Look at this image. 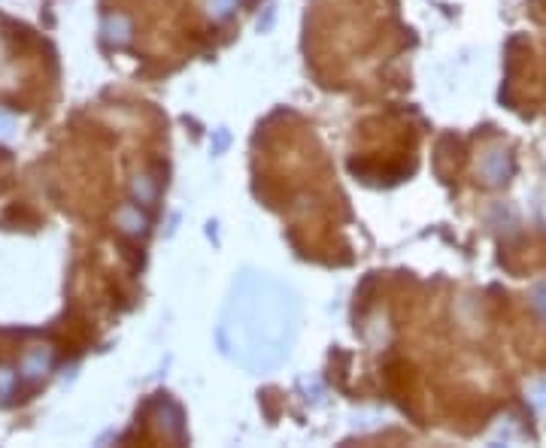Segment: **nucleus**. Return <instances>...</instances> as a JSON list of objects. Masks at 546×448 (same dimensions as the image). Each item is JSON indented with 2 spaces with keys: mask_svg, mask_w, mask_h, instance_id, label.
<instances>
[{
  "mask_svg": "<svg viewBox=\"0 0 546 448\" xmlns=\"http://www.w3.org/2000/svg\"><path fill=\"white\" fill-rule=\"evenodd\" d=\"M16 385H18V376L13 373V370H9V367L0 370V400H6L9 394H13Z\"/></svg>",
  "mask_w": 546,
  "mask_h": 448,
  "instance_id": "6",
  "label": "nucleus"
},
{
  "mask_svg": "<svg viewBox=\"0 0 546 448\" xmlns=\"http://www.w3.org/2000/svg\"><path fill=\"white\" fill-rule=\"evenodd\" d=\"M298 330V303L282 282L247 273L234 285L219 321V346L249 370H270L289 355Z\"/></svg>",
  "mask_w": 546,
  "mask_h": 448,
  "instance_id": "1",
  "label": "nucleus"
},
{
  "mask_svg": "<svg viewBox=\"0 0 546 448\" xmlns=\"http://www.w3.org/2000/svg\"><path fill=\"white\" fill-rule=\"evenodd\" d=\"M18 130V119L13 112H4L0 109V140H13Z\"/></svg>",
  "mask_w": 546,
  "mask_h": 448,
  "instance_id": "5",
  "label": "nucleus"
},
{
  "mask_svg": "<svg viewBox=\"0 0 546 448\" xmlns=\"http://www.w3.org/2000/svg\"><path fill=\"white\" fill-rule=\"evenodd\" d=\"M52 364V351L49 349H34L31 355L22 360V376L25 379H40Z\"/></svg>",
  "mask_w": 546,
  "mask_h": 448,
  "instance_id": "2",
  "label": "nucleus"
},
{
  "mask_svg": "<svg viewBox=\"0 0 546 448\" xmlns=\"http://www.w3.org/2000/svg\"><path fill=\"white\" fill-rule=\"evenodd\" d=\"M534 307H538L543 312V318H546V288H541L538 294H534Z\"/></svg>",
  "mask_w": 546,
  "mask_h": 448,
  "instance_id": "8",
  "label": "nucleus"
},
{
  "mask_svg": "<svg viewBox=\"0 0 546 448\" xmlns=\"http://www.w3.org/2000/svg\"><path fill=\"white\" fill-rule=\"evenodd\" d=\"M486 176L492 179V182H501L510 173V158H507V151H495V155H488L486 161Z\"/></svg>",
  "mask_w": 546,
  "mask_h": 448,
  "instance_id": "3",
  "label": "nucleus"
},
{
  "mask_svg": "<svg viewBox=\"0 0 546 448\" xmlns=\"http://www.w3.org/2000/svg\"><path fill=\"white\" fill-rule=\"evenodd\" d=\"M128 31H131V25L121 16L110 18V22H107V36H110L112 43H125L128 40Z\"/></svg>",
  "mask_w": 546,
  "mask_h": 448,
  "instance_id": "4",
  "label": "nucleus"
},
{
  "mask_svg": "<svg viewBox=\"0 0 546 448\" xmlns=\"http://www.w3.org/2000/svg\"><path fill=\"white\" fill-rule=\"evenodd\" d=\"M234 6H237V0H210V13H213V18H228Z\"/></svg>",
  "mask_w": 546,
  "mask_h": 448,
  "instance_id": "7",
  "label": "nucleus"
}]
</instances>
